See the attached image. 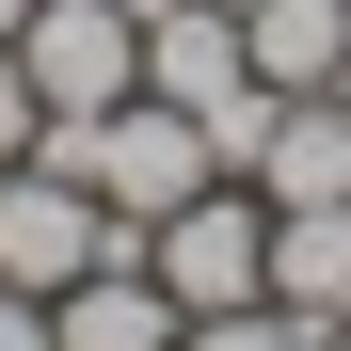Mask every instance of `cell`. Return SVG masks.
<instances>
[{"label":"cell","instance_id":"obj_1","mask_svg":"<svg viewBox=\"0 0 351 351\" xmlns=\"http://www.w3.org/2000/svg\"><path fill=\"white\" fill-rule=\"evenodd\" d=\"M32 160H64L112 223H160L176 192H208V176H223V160H208V128H192L176 96H128V112H96V128H48Z\"/></svg>","mask_w":351,"mask_h":351},{"label":"cell","instance_id":"obj_2","mask_svg":"<svg viewBox=\"0 0 351 351\" xmlns=\"http://www.w3.org/2000/svg\"><path fill=\"white\" fill-rule=\"evenodd\" d=\"M144 271L176 287V319H208V304H271V192H256V176L176 192V208L144 223Z\"/></svg>","mask_w":351,"mask_h":351},{"label":"cell","instance_id":"obj_3","mask_svg":"<svg viewBox=\"0 0 351 351\" xmlns=\"http://www.w3.org/2000/svg\"><path fill=\"white\" fill-rule=\"evenodd\" d=\"M96 256H144V223H112L64 160H0V287H32V304H64Z\"/></svg>","mask_w":351,"mask_h":351},{"label":"cell","instance_id":"obj_4","mask_svg":"<svg viewBox=\"0 0 351 351\" xmlns=\"http://www.w3.org/2000/svg\"><path fill=\"white\" fill-rule=\"evenodd\" d=\"M16 64L48 96V128H96V112L144 96V16H128V0H32V16H16Z\"/></svg>","mask_w":351,"mask_h":351},{"label":"cell","instance_id":"obj_5","mask_svg":"<svg viewBox=\"0 0 351 351\" xmlns=\"http://www.w3.org/2000/svg\"><path fill=\"white\" fill-rule=\"evenodd\" d=\"M48 335H64V351H176L192 319H176V287H160L144 256H96L64 304H48Z\"/></svg>","mask_w":351,"mask_h":351},{"label":"cell","instance_id":"obj_6","mask_svg":"<svg viewBox=\"0 0 351 351\" xmlns=\"http://www.w3.org/2000/svg\"><path fill=\"white\" fill-rule=\"evenodd\" d=\"M240 176H256L271 208H335V192H351V96H287L271 144H256Z\"/></svg>","mask_w":351,"mask_h":351},{"label":"cell","instance_id":"obj_7","mask_svg":"<svg viewBox=\"0 0 351 351\" xmlns=\"http://www.w3.org/2000/svg\"><path fill=\"white\" fill-rule=\"evenodd\" d=\"M240 48H256L271 96H335V64H351V0H240Z\"/></svg>","mask_w":351,"mask_h":351},{"label":"cell","instance_id":"obj_8","mask_svg":"<svg viewBox=\"0 0 351 351\" xmlns=\"http://www.w3.org/2000/svg\"><path fill=\"white\" fill-rule=\"evenodd\" d=\"M271 304L287 319H335L351 304V192L335 208H271Z\"/></svg>","mask_w":351,"mask_h":351},{"label":"cell","instance_id":"obj_9","mask_svg":"<svg viewBox=\"0 0 351 351\" xmlns=\"http://www.w3.org/2000/svg\"><path fill=\"white\" fill-rule=\"evenodd\" d=\"M176 351H304V319H287V304H208Z\"/></svg>","mask_w":351,"mask_h":351},{"label":"cell","instance_id":"obj_10","mask_svg":"<svg viewBox=\"0 0 351 351\" xmlns=\"http://www.w3.org/2000/svg\"><path fill=\"white\" fill-rule=\"evenodd\" d=\"M48 144V96H32V64H16V32H0V160H32Z\"/></svg>","mask_w":351,"mask_h":351},{"label":"cell","instance_id":"obj_11","mask_svg":"<svg viewBox=\"0 0 351 351\" xmlns=\"http://www.w3.org/2000/svg\"><path fill=\"white\" fill-rule=\"evenodd\" d=\"M0 351H64V335H48V304H32V287H0Z\"/></svg>","mask_w":351,"mask_h":351},{"label":"cell","instance_id":"obj_12","mask_svg":"<svg viewBox=\"0 0 351 351\" xmlns=\"http://www.w3.org/2000/svg\"><path fill=\"white\" fill-rule=\"evenodd\" d=\"M304 351H351V319H304Z\"/></svg>","mask_w":351,"mask_h":351},{"label":"cell","instance_id":"obj_13","mask_svg":"<svg viewBox=\"0 0 351 351\" xmlns=\"http://www.w3.org/2000/svg\"><path fill=\"white\" fill-rule=\"evenodd\" d=\"M16 16H32V0H0V32H16Z\"/></svg>","mask_w":351,"mask_h":351},{"label":"cell","instance_id":"obj_14","mask_svg":"<svg viewBox=\"0 0 351 351\" xmlns=\"http://www.w3.org/2000/svg\"><path fill=\"white\" fill-rule=\"evenodd\" d=\"M335 96H351V64H335Z\"/></svg>","mask_w":351,"mask_h":351},{"label":"cell","instance_id":"obj_15","mask_svg":"<svg viewBox=\"0 0 351 351\" xmlns=\"http://www.w3.org/2000/svg\"><path fill=\"white\" fill-rule=\"evenodd\" d=\"M335 319H351V304H335Z\"/></svg>","mask_w":351,"mask_h":351}]
</instances>
